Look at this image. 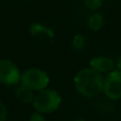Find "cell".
Masks as SVG:
<instances>
[{
	"mask_svg": "<svg viewBox=\"0 0 121 121\" xmlns=\"http://www.w3.org/2000/svg\"><path fill=\"white\" fill-rule=\"evenodd\" d=\"M103 81L102 73L91 67H85L78 71L73 80L77 91L88 99L97 97L103 91Z\"/></svg>",
	"mask_w": 121,
	"mask_h": 121,
	"instance_id": "cell-1",
	"label": "cell"
},
{
	"mask_svg": "<svg viewBox=\"0 0 121 121\" xmlns=\"http://www.w3.org/2000/svg\"><path fill=\"white\" fill-rule=\"evenodd\" d=\"M62 104V97L56 90L45 88L35 94L32 102L35 112L40 114H50L57 111Z\"/></svg>",
	"mask_w": 121,
	"mask_h": 121,
	"instance_id": "cell-2",
	"label": "cell"
},
{
	"mask_svg": "<svg viewBox=\"0 0 121 121\" xmlns=\"http://www.w3.org/2000/svg\"><path fill=\"white\" fill-rule=\"evenodd\" d=\"M49 82L50 78L46 71L37 67H31L21 72L19 84L30 88L34 92H37L48 87Z\"/></svg>",
	"mask_w": 121,
	"mask_h": 121,
	"instance_id": "cell-3",
	"label": "cell"
},
{
	"mask_svg": "<svg viewBox=\"0 0 121 121\" xmlns=\"http://www.w3.org/2000/svg\"><path fill=\"white\" fill-rule=\"evenodd\" d=\"M21 72L13 60H0V83L5 86H15L20 83Z\"/></svg>",
	"mask_w": 121,
	"mask_h": 121,
	"instance_id": "cell-4",
	"label": "cell"
},
{
	"mask_svg": "<svg viewBox=\"0 0 121 121\" xmlns=\"http://www.w3.org/2000/svg\"><path fill=\"white\" fill-rule=\"evenodd\" d=\"M103 92L112 101L121 99V72L118 69H114L104 78Z\"/></svg>",
	"mask_w": 121,
	"mask_h": 121,
	"instance_id": "cell-5",
	"label": "cell"
},
{
	"mask_svg": "<svg viewBox=\"0 0 121 121\" xmlns=\"http://www.w3.org/2000/svg\"><path fill=\"white\" fill-rule=\"evenodd\" d=\"M89 67L99 71L100 73H108L115 69V63L111 57L96 56L90 60Z\"/></svg>",
	"mask_w": 121,
	"mask_h": 121,
	"instance_id": "cell-6",
	"label": "cell"
},
{
	"mask_svg": "<svg viewBox=\"0 0 121 121\" xmlns=\"http://www.w3.org/2000/svg\"><path fill=\"white\" fill-rule=\"evenodd\" d=\"M15 96L19 102L23 103V104H31L34 100L35 94L30 88L26 87L21 84H18V86L15 89Z\"/></svg>",
	"mask_w": 121,
	"mask_h": 121,
	"instance_id": "cell-7",
	"label": "cell"
},
{
	"mask_svg": "<svg viewBox=\"0 0 121 121\" xmlns=\"http://www.w3.org/2000/svg\"><path fill=\"white\" fill-rule=\"evenodd\" d=\"M30 34L35 37H42V36H46V37L52 39L54 37V32L52 29L46 27V26L42 25L39 22H34L30 26Z\"/></svg>",
	"mask_w": 121,
	"mask_h": 121,
	"instance_id": "cell-8",
	"label": "cell"
},
{
	"mask_svg": "<svg viewBox=\"0 0 121 121\" xmlns=\"http://www.w3.org/2000/svg\"><path fill=\"white\" fill-rule=\"evenodd\" d=\"M87 23L90 30L99 31L103 27V25H104V19H103V16L100 13H94V14H91L89 16Z\"/></svg>",
	"mask_w": 121,
	"mask_h": 121,
	"instance_id": "cell-9",
	"label": "cell"
},
{
	"mask_svg": "<svg viewBox=\"0 0 121 121\" xmlns=\"http://www.w3.org/2000/svg\"><path fill=\"white\" fill-rule=\"evenodd\" d=\"M72 46L75 50L82 51L85 48V38L82 34H75L72 38Z\"/></svg>",
	"mask_w": 121,
	"mask_h": 121,
	"instance_id": "cell-10",
	"label": "cell"
},
{
	"mask_svg": "<svg viewBox=\"0 0 121 121\" xmlns=\"http://www.w3.org/2000/svg\"><path fill=\"white\" fill-rule=\"evenodd\" d=\"M84 3L89 10H98L103 4V0H84Z\"/></svg>",
	"mask_w": 121,
	"mask_h": 121,
	"instance_id": "cell-11",
	"label": "cell"
},
{
	"mask_svg": "<svg viewBox=\"0 0 121 121\" xmlns=\"http://www.w3.org/2000/svg\"><path fill=\"white\" fill-rule=\"evenodd\" d=\"M6 118H8V109L4 103L0 100V121H6Z\"/></svg>",
	"mask_w": 121,
	"mask_h": 121,
	"instance_id": "cell-12",
	"label": "cell"
},
{
	"mask_svg": "<svg viewBox=\"0 0 121 121\" xmlns=\"http://www.w3.org/2000/svg\"><path fill=\"white\" fill-rule=\"evenodd\" d=\"M29 121H47V119L44 117L43 114L38 113V112H34L30 115Z\"/></svg>",
	"mask_w": 121,
	"mask_h": 121,
	"instance_id": "cell-13",
	"label": "cell"
},
{
	"mask_svg": "<svg viewBox=\"0 0 121 121\" xmlns=\"http://www.w3.org/2000/svg\"><path fill=\"white\" fill-rule=\"evenodd\" d=\"M116 66H117V69H118V70H119L120 72H121V56H120V59L118 60L117 65H116Z\"/></svg>",
	"mask_w": 121,
	"mask_h": 121,
	"instance_id": "cell-14",
	"label": "cell"
},
{
	"mask_svg": "<svg viewBox=\"0 0 121 121\" xmlns=\"http://www.w3.org/2000/svg\"><path fill=\"white\" fill-rule=\"evenodd\" d=\"M72 121H86V120L83 119V118H78V119H74V120H72Z\"/></svg>",
	"mask_w": 121,
	"mask_h": 121,
	"instance_id": "cell-15",
	"label": "cell"
}]
</instances>
